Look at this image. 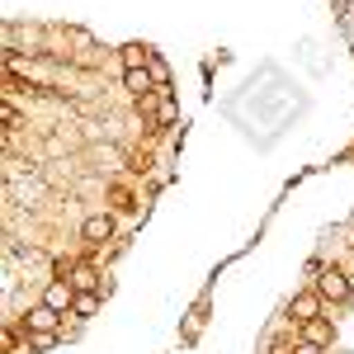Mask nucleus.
Returning a JSON list of instances; mask_svg holds the SVG:
<instances>
[{
	"instance_id": "nucleus-1",
	"label": "nucleus",
	"mask_w": 354,
	"mask_h": 354,
	"mask_svg": "<svg viewBox=\"0 0 354 354\" xmlns=\"http://www.w3.org/2000/svg\"><path fill=\"white\" fill-rule=\"evenodd\" d=\"M57 326H62V312H57V307H48V302L28 307V317H24L28 335H57Z\"/></svg>"
},
{
	"instance_id": "nucleus-2",
	"label": "nucleus",
	"mask_w": 354,
	"mask_h": 354,
	"mask_svg": "<svg viewBox=\"0 0 354 354\" xmlns=\"http://www.w3.org/2000/svg\"><path fill=\"white\" fill-rule=\"evenodd\" d=\"M317 293L340 307V302H350V279H345L340 270H322V274H317Z\"/></svg>"
},
{
	"instance_id": "nucleus-3",
	"label": "nucleus",
	"mask_w": 354,
	"mask_h": 354,
	"mask_svg": "<svg viewBox=\"0 0 354 354\" xmlns=\"http://www.w3.org/2000/svg\"><path fill=\"white\" fill-rule=\"evenodd\" d=\"M322 302H326V298H322L317 288H307V293H298V298L288 302V317L307 326V322H317V317H322Z\"/></svg>"
},
{
	"instance_id": "nucleus-4",
	"label": "nucleus",
	"mask_w": 354,
	"mask_h": 354,
	"mask_svg": "<svg viewBox=\"0 0 354 354\" xmlns=\"http://www.w3.org/2000/svg\"><path fill=\"white\" fill-rule=\"evenodd\" d=\"M43 302L57 307V312H71V307H76V288H71V279H53V283L43 288Z\"/></svg>"
},
{
	"instance_id": "nucleus-5",
	"label": "nucleus",
	"mask_w": 354,
	"mask_h": 354,
	"mask_svg": "<svg viewBox=\"0 0 354 354\" xmlns=\"http://www.w3.org/2000/svg\"><path fill=\"white\" fill-rule=\"evenodd\" d=\"M81 236H85V241H95V245H104L113 236V218H109V213H90V218L81 222Z\"/></svg>"
},
{
	"instance_id": "nucleus-6",
	"label": "nucleus",
	"mask_w": 354,
	"mask_h": 354,
	"mask_svg": "<svg viewBox=\"0 0 354 354\" xmlns=\"http://www.w3.org/2000/svg\"><path fill=\"white\" fill-rule=\"evenodd\" d=\"M302 340H307V345H322V350H330V340H335V326H330L326 317H317V322H307V326H302Z\"/></svg>"
},
{
	"instance_id": "nucleus-7",
	"label": "nucleus",
	"mask_w": 354,
	"mask_h": 354,
	"mask_svg": "<svg viewBox=\"0 0 354 354\" xmlns=\"http://www.w3.org/2000/svg\"><path fill=\"white\" fill-rule=\"evenodd\" d=\"M123 90H133L137 100H147V95H156V81H151L147 66H142V71H123Z\"/></svg>"
},
{
	"instance_id": "nucleus-8",
	"label": "nucleus",
	"mask_w": 354,
	"mask_h": 354,
	"mask_svg": "<svg viewBox=\"0 0 354 354\" xmlns=\"http://www.w3.org/2000/svg\"><path fill=\"white\" fill-rule=\"evenodd\" d=\"M118 57H123V71H142V66H151V48H142V43H123Z\"/></svg>"
},
{
	"instance_id": "nucleus-9",
	"label": "nucleus",
	"mask_w": 354,
	"mask_h": 354,
	"mask_svg": "<svg viewBox=\"0 0 354 354\" xmlns=\"http://www.w3.org/2000/svg\"><path fill=\"white\" fill-rule=\"evenodd\" d=\"M71 288H76V293H95V288H100V274L90 270V265H76V274H71Z\"/></svg>"
},
{
	"instance_id": "nucleus-10",
	"label": "nucleus",
	"mask_w": 354,
	"mask_h": 354,
	"mask_svg": "<svg viewBox=\"0 0 354 354\" xmlns=\"http://www.w3.org/2000/svg\"><path fill=\"white\" fill-rule=\"evenodd\" d=\"M76 317H95L100 312V293H76V307H71Z\"/></svg>"
},
{
	"instance_id": "nucleus-11",
	"label": "nucleus",
	"mask_w": 354,
	"mask_h": 354,
	"mask_svg": "<svg viewBox=\"0 0 354 354\" xmlns=\"http://www.w3.org/2000/svg\"><path fill=\"white\" fill-rule=\"evenodd\" d=\"M147 71H151V81H156V90H165V81H170V66H165L161 57H151V66H147Z\"/></svg>"
},
{
	"instance_id": "nucleus-12",
	"label": "nucleus",
	"mask_w": 354,
	"mask_h": 354,
	"mask_svg": "<svg viewBox=\"0 0 354 354\" xmlns=\"http://www.w3.org/2000/svg\"><path fill=\"white\" fill-rule=\"evenodd\" d=\"M71 274H76V260H66V255H62V260L53 265V279H71Z\"/></svg>"
},
{
	"instance_id": "nucleus-13",
	"label": "nucleus",
	"mask_w": 354,
	"mask_h": 354,
	"mask_svg": "<svg viewBox=\"0 0 354 354\" xmlns=\"http://www.w3.org/2000/svg\"><path fill=\"white\" fill-rule=\"evenodd\" d=\"M270 354H298V345H283V340H279V345H274Z\"/></svg>"
},
{
	"instance_id": "nucleus-14",
	"label": "nucleus",
	"mask_w": 354,
	"mask_h": 354,
	"mask_svg": "<svg viewBox=\"0 0 354 354\" xmlns=\"http://www.w3.org/2000/svg\"><path fill=\"white\" fill-rule=\"evenodd\" d=\"M298 354H326V350H322V345H307V340H302V345H298Z\"/></svg>"
}]
</instances>
